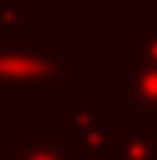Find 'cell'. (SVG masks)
<instances>
[{
    "mask_svg": "<svg viewBox=\"0 0 157 160\" xmlns=\"http://www.w3.org/2000/svg\"><path fill=\"white\" fill-rule=\"evenodd\" d=\"M0 93L8 97V108L11 112H26L30 93H45L41 48L0 45Z\"/></svg>",
    "mask_w": 157,
    "mask_h": 160,
    "instance_id": "obj_3",
    "label": "cell"
},
{
    "mask_svg": "<svg viewBox=\"0 0 157 160\" xmlns=\"http://www.w3.org/2000/svg\"><path fill=\"white\" fill-rule=\"evenodd\" d=\"M60 4H64L68 11H94V4H97V0H60Z\"/></svg>",
    "mask_w": 157,
    "mask_h": 160,
    "instance_id": "obj_10",
    "label": "cell"
},
{
    "mask_svg": "<svg viewBox=\"0 0 157 160\" xmlns=\"http://www.w3.org/2000/svg\"><path fill=\"white\" fill-rule=\"evenodd\" d=\"M0 160H15V145H4L0 142Z\"/></svg>",
    "mask_w": 157,
    "mask_h": 160,
    "instance_id": "obj_11",
    "label": "cell"
},
{
    "mask_svg": "<svg viewBox=\"0 0 157 160\" xmlns=\"http://www.w3.org/2000/svg\"><path fill=\"white\" fill-rule=\"evenodd\" d=\"M109 82H112V112H127V108H138L142 123H150L157 130V63L146 60H112L109 67Z\"/></svg>",
    "mask_w": 157,
    "mask_h": 160,
    "instance_id": "obj_2",
    "label": "cell"
},
{
    "mask_svg": "<svg viewBox=\"0 0 157 160\" xmlns=\"http://www.w3.org/2000/svg\"><path fill=\"white\" fill-rule=\"evenodd\" d=\"M60 127L71 142L78 160H109V149H112V119L109 112L97 104L94 93H78L75 86L68 93H60Z\"/></svg>",
    "mask_w": 157,
    "mask_h": 160,
    "instance_id": "obj_1",
    "label": "cell"
},
{
    "mask_svg": "<svg viewBox=\"0 0 157 160\" xmlns=\"http://www.w3.org/2000/svg\"><path fill=\"white\" fill-rule=\"evenodd\" d=\"M26 22V0H0V26H23Z\"/></svg>",
    "mask_w": 157,
    "mask_h": 160,
    "instance_id": "obj_9",
    "label": "cell"
},
{
    "mask_svg": "<svg viewBox=\"0 0 157 160\" xmlns=\"http://www.w3.org/2000/svg\"><path fill=\"white\" fill-rule=\"evenodd\" d=\"M78 71V48L75 45H41V75H45V93H68L75 86Z\"/></svg>",
    "mask_w": 157,
    "mask_h": 160,
    "instance_id": "obj_5",
    "label": "cell"
},
{
    "mask_svg": "<svg viewBox=\"0 0 157 160\" xmlns=\"http://www.w3.org/2000/svg\"><path fill=\"white\" fill-rule=\"evenodd\" d=\"M127 56L131 60H146L157 63V8L142 15V22H135L127 30Z\"/></svg>",
    "mask_w": 157,
    "mask_h": 160,
    "instance_id": "obj_7",
    "label": "cell"
},
{
    "mask_svg": "<svg viewBox=\"0 0 157 160\" xmlns=\"http://www.w3.org/2000/svg\"><path fill=\"white\" fill-rule=\"evenodd\" d=\"M109 160H157V130L150 123H142V127H116Z\"/></svg>",
    "mask_w": 157,
    "mask_h": 160,
    "instance_id": "obj_6",
    "label": "cell"
},
{
    "mask_svg": "<svg viewBox=\"0 0 157 160\" xmlns=\"http://www.w3.org/2000/svg\"><path fill=\"white\" fill-rule=\"evenodd\" d=\"M0 45L41 48L45 45V34H41V26H30V22H23V26H0Z\"/></svg>",
    "mask_w": 157,
    "mask_h": 160,
    "instance_id": "obj_8",
    "label": "cell"
},
{
    "mask_svg": "<svg viewBox=\"0 0 157 160\" xmlns=\"http://www.w3.org/2000/svg\"><path fill=\"white\" fill-rule=\"evenodd\" d=\"M15 160H78L64 127L45 130V127H30L23 134V142L15 145Z\"/></svg>",
    "mask_w": 157,
    "mask_h": 160,
    "instance_id": "obj_4",
    "label": "cell"
}]
</instances>
